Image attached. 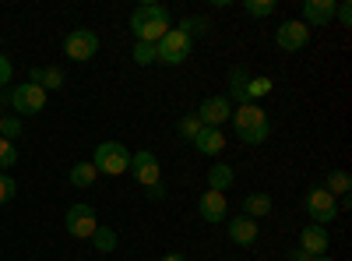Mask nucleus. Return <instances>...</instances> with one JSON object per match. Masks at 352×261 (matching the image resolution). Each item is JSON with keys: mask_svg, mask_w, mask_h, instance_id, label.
Listing matches in <instances>:
<instances>
[{"mask_svg": "<svg viewBox=\"0 0 352 261\" xmlns=\"http://www.w3.org/2000/svg\"><path fill=\"white\" fill-rule=\"evenodd\" d=\"M169 28H173V14L166 4H155V0H144L131 14V32L138 43H159Z\"/></svg>", "mask_w": 352, "mask_h": 261, "instance_id": "obj_1", "label": "nucleus"}, {"mask_svg": "<svg viewBox=\"0 0 352 261\" xmlns=\"http://www.w3.org/2000/svg\"><path fill=\"white\" fill-rule=\"evenodd\" d=\"M232 131H236V138L247 141V145H264L272 138V121L257 103H247L240 109H232Z\"/></svg>", "mask_w": 352, "mask_h": 261, "instance_id": "obj_2", "label": "nucleus"}, {"mask_svg": "<svg viewBox=\"0 0 352 261\" xmlns=\"http://www.w3.org/2000/svg\"><path fill=\"white\" fill-rule=\"evenodd\" d=\"M92 166L96 173H106V177H120V173L131 169V152H127V145L120 141H102L96 156H92Z\"/></svg>", "mask_w": 352, "mask_h": 261, "instance_id": "obj_3", "label": "nucleus"}, {"mask_svg": "<svg viewBox=\"0 0 352 261\" xmlns=\"http://www.w3.org/2000/svg\"><path fill=\"white\" fill-rule=\"evenodd\" d=\"M190 46H194V39H190V36H184L180 28H169V32L155 43V61H162V64L176 67V64L190 61Z\"/></svg>", "mask_w": 352, "mask_h": 261, "instance_id": "obj_4", "label": "nucleus"}, {"mask_svg": "<svg viewBox=\"0 0 352 261\" xmlns=\"http://www.w3.org/2000/svg\"><path fill=\"white\" fill-rule=\"evenodd\" d=\"M11 106H14L18 117H36V113H43V106H46V89H39V85H32V81L14 85Z\"/></svg>", "mask_w": 352, "mask_h": 261, "instance_id": "obj_5", "label": "nucleus"}, {"mask_svg": "<svg viewBox=\"0 0 352 261\" xmlns=\"http://www.w3.org/2000/svg\"><path fill=\"white\" fill-rule=\"evenodd\" d=\"M307 216L314 219V226H331L338 219V198H331L324 187H314L307 194Z\"/></svg>", "mask_w": 352, "mask_h": 261, "instance_id": "obj_6", "label": "nucleus"}, {"mask_svg": "<svg viewBox=\"0 0 352 261\" xmlns=\"http://www.w3.org/2000/svg\"><path fill=\"white\" fill-rule=\"evenodd\" d=\"M64 226H67V233H71L74 240H92L96 226H99L96 209H92V205H85V201H78V205H71V209H67Z\"/></svg>", "mask_w": 352, "mask_h": 261, "instance_id": "obj_7", "label": "nucleus"}, {"mask_svg": "<svg viewBox=\"0 0 352 261\" xmlns=\"http://www.w3.org/2000/svg\"><path fill=\"white\" fill-rule=\"evenodd\" d=\"M64 53L71 56L74 64L92 61V56L99 53V36L92 32V28H74V32L64 39Z\"/></svg>", "mask_w": 352, "mask_h": 261, "instance_id": "obj_8", "label": "nucleus"}, {"mask_svg": "<svg viewBox=\"0 0 352 261\" xmlns=\"http://www.w3.org/2000/svg\"><path fill=\"white\" fill-rule=\"evenodd\" d=\"M194 117H197L204 127H219V131H222V124L232 121V103H229V96H208V99H201V106H197Z\"/></svg>", "mask_w": 352, "mask_h": 261, "instance_id": "obj_9", "label": "nucleus"}, {"mask_svg": "<svg viewBox=\"0 0 352 261\" xmlns=\"http://www.w3.org/2000/svg\"><path fill=\"white\" fill-rule=\"evenodd\" d=\"M127 173H134V180H138L141 187H152V184L162 180V166H159L155 152H148V149H141V152L131 156V169H127Z\"/></svg>", "mask_w": 352, "mask_h": 261, "instance_id": "obj_10", "label": "nucleus"}, {"mask_svg": "<svg viewBox=\"0 0 352 261\" xmlns=\"http://www.w3.org/2000/svg\"><path fill=\"white\" fill-rule=\"evenodd\" d=\"M310 43V28L303 25V21H282L278 28H275V46L282 50V53H296V50H303Z\"/></svg>", "mask_w": 352, "mask_h": 261, "instance_id": "obj_11", "label": "nucleus"}, {"mask_svg": "<svg viewBox=\"0 0 352 261\" xmlns=\"http://www.w3.org/2000/svg\"><path fill=\"white\" fill-rule=\"evenodd\" d=\"M197 216H201L204 222H212V226H222V222L229 219L226 194H219V191H204V194L197 198Z\"/></svg>", "mask_w": 352, "mask_h": 261, "instance_id": "obj_12", "label": "nucleus"}, {"mask_svg": "<svg viewBox=\"0 0 352 261\" xmlns=\"http://www.w3.org/2000/svg\"><path fill=\"white\" fill-rule=\"evenodd\" d=\"M335 8L338 0H303V25L307 28H320L335 21Z\"/></svg>", "mask_w": 352, "mask_h": 261, "instance_id": "obj_13", "label": "nucleus"}, {"mask_svg": "<svg viewBox=\"0 0 352 261\" xmlns=\"http://www.w3.org/2000/svg\"><path fill=\"white\" fill-rule=\"evenodd\" d=\"M328 247H331V237H328L324 226H303L300 251H307L310 258H317V254H328Z\"/></svg>", "mask_w": 352, "mask_h": 261, "instance_id": "obj_14", "label": "nucleus"}, {"mask_svg": "<svg viewBox=\"0 0 352 261\" xmlns=\"http://www.w3.org/2000/svg\"><path fill=\"white\" fill-rule=\"evenodd\" d=\"M226 233L232 244H240V247H250L257 240V222L247 219V216H236V219H226Z\"/></svg>", "mask_w": 352, "mask_h": 261, "instance_id": "obj_15", "label": "nucleus"}, {"mask_svg": "<svg viewBox=\"0 0 352 261\" xmlns=\"http://www.w3.org/2000/svg\"><path fill=\"white\" fill-rule=\"evenodd\" d=\"M190 145H194L201 156H219V152L226 149V134H222L219 127H201V134H197Z\"/></svg>", "mask_w": 352, "mask_h": 261, "instance_id": "obj_16", "label": "nucleus"}, {"mask_svg": "<svg viewBox=\"0 0 352 261\" xmlns=\"http://www.w3.org/2000/svg\"><path fill=\"white\" fill-rule=\"evenodd\" d=\"M272 212V194H264V191H254V194H247L243 198V216L247 219H264V216H268Z\"/></svg>", "mask_w": 352, "mask_h": 261, "instance_id": "obj_17", "label": "nucleus"}, {"mask_svg": "<svg viewBox=\"0 0 352 261\" xmlns=\"http://www.w3.org/2000/svg\"><path fill=\"white\" fill-rule=\"evenodd\" d=\"M232 180H236V173H232V166H226V163H215V166L208 169V191L226 194V191L232 187Z\"/></svg>", "mask_w": 352, "mask_h": 261, "instance_id": "obj_18", "label": "nucleus"}, {"mask_svg": "<svg viewBox=\"0 0 352 261\" xmlns=\"http://www.w3.org/2000/svg\"><path fill=\"white\" fill-rule=\"evenodd\" d=\"M324 191L331 194V198H349V191H352V177L345 169H331L328 173V180H324Z\"/></svg>", "mask_w": 352, "mask_h": 261, "instance_id": "obj_19", "label": "nucleus"}, {"mask_svg": "<svg viewBox=\"0 0 352 261\" xmlns=\"http://www.w3.org/2000/svg\"><path fill=\"white\" fill-rule=\"evenodd\" d=\"M247 81H250V78H247V71H243V67H232V71H229V96L236 99L240 106H247V103H250V96H247Z\"/></svg>", "mask_w": 352, "mask_h": 261, "instance_id": "obj_20", "label": "nucleus"}, {"mask_svg": "<svg viewBox=\"0 0 352 261\" xmlns=\"http://www.w3.org/2000/svg\"><path fill=\"white\" fill-rule=\"evenodd\" d=\"M96 177H99V173H96V166H92V163H74V166H71V173H67V180H71L74 187H92V184H96Z\"/></svg>", "mask_w": 352, "mask_h": 261, "instance_id": "obj_21", "label": "nucleus"}, {"mask_svg": "<svg viewBox=\"0 0 352 261\" xmlns=\"http://www.w3.org/2000/svg\"><path fill=\"white\" fill-rule=\"evenodd\" d=\"M92 247L99 251V254H113L116 251V233L109 226H96V233H92Z\"/></svg>", "mask_w": 352, "mask_h": 261, "instance_id": "obj_22", "label": "nucleus"}, {"mask_svg": "<svg viewBox=\"0 0 352 261\" xmlns=\"http://www.w3.org/2000/svg\"><path fill=\"white\" fill-rule=\"evenodd\" d=\"M208 28H212V21H208V18H184V21H180V32H184V36H190V39H194V36H204Z\"/></svg>", "mask_w": 352, "mask_h": 261, "instance_id": "obj_23", "label": "nucleus"}, {"mask_svg": "<svg viewBox=\"0 0 352 261\" xmlns=\"http://www.w3.org/2000/svg\"><path fill=\"white\" fill-rule=\"evenodd\" d=\"M134 64L138 67L155 64V43H134Z\"/></svg>", "mask_w": 352, "mask_h": 261, "instance_id": "obj_24", "label": "nucleus"}, {"mask_svg": "<svg viewBox=\"0 0 352 261\" xmlns=\"http://www.w3.org/2000/svg\"><path fill=\"white\" fill-rule=\"evenodd\" d=\"M243 11H247L250 18H268V14L275 11V0H247Z\"/></svg>", "mask_w": 352, "mask_h": 261, "instance_id": "obj_25", "label": "nucleus"}, {"mask_svg": "<svg viewBox=\"0 0 352 261\" xmlns=\"http://www.w3.org/2000/svg\"><path fill=\"white\" fill-rule=\"evenodd\" d=\"M39 89H64V71L60 67H43Z\"/></svg>", "mask_w": 352, "mask_h": 261, "instance_id": "obj_26", "label": "nucleus"}, {"mask_svg": "<svg viewBox=\"0 0 352 261\" xmlns=\"http://www.w3.org/2000/svg\"><path fill=\"white\" fill-rule=\"evenodd\" d=\"M201 127H204V124H201V121L194 117V113H187V117H184L180 124H176V131H180V134H184L187 141H194V138L201 134Z\"/></svg>", "mask_w": 352, "mask_h": 261, "instance_id": "obj_27", "label": "nucleus"}, {"mask_svg": "<svg viewBox=\"0 0 352 261\" xmlns=\"http://www.w3.org/2000/svg\"><path fill=\"white\" fill-rule=\"evenodd\" d=\"M268 92H272V78L261 74V78H250L247 81V96L250 99H261V96H268Z\"/></svg>", "mask_w": 352, "mask_h": 261, "instance_id": "obj_28", "label": "nucleus"}, {"mask_svg": "<svg viewBox=\"0 0 352 261\" xmlns=\"http://www.w3.org/2000/svg\"><path fill=\"white\" fill-rule=\"evenodd\" d=\"M21 134V117H0V138L14 141Z\"/></svg>", "mask_w": 352, "mask_h": 261, "instance_id": "obj_29", "label": "nucleus"}, {"mask_svg": "<svg viewBox=\"0 0 352 261\" xmlns=\"http://www.w3.org/2000/svg\"><path fill=\"white\" fill-rule=\"evenodd\" d=\"M18 194V180L11 173H0V205H8V201Z\"/></svg>", "mask_w": 352, "mask_h": 261, "instance_id": "obj_30", "label": "nucleus"}, {"mask_svg": "<svg viewBox=\"0 0 352 261\" xmlns=\"http://www.w3.org/2000/svg\"><path fill=\"white\" fill-rule=\"evenodd\" d=\"M18 163V149H14V141H4L0 138V169H11Z\"/></svg>", "mask_w": 352, "mask_h": 261, "instance_id": "obj_31", "label": "nucleus"}, {"mask_svg": "<svg viewBox=\"0 0 352 261\" xmlns=\"http://www.w3.org/2000/svg\"><path fill=\"white\" fill-rule=\"evenodd\" d=\"M335 18H338L342 25H352V4H349V0H342V4L335 8Z\"/></svg>", "mask_w": 352, "mask_h": 261, "instance_id": "obj_32", "label": "nucleus"}, {"mask_svg": "<svg viewBox=\"0 0 352 261\" xmlns=\"http://www.w3.org/2000/svg\"><path fill=\"white\" fill-rule=\"evenodd\" d=\"M11 74H14V67H11V61L4 53H0V85H8L11 81Z\"/></svg>", "mask_w": 352, "mask_h": 261, "instance_id": "obj_33", "label": "nucleus"}, {"mask_svg": "<svg viewBox=\"0 0 352 261\" xmlns=\"http://www.w3.org/2000/svg\"><path fill=\"white\" fill-rule=\"evenodd\" d=\"M144 191H148V198H152V201H162V198H166V184H162V180H159V184H152V187H144Z\"/></svg>", "mask_w": 352, "mask_h": 261, "instance_id": "obj_34", "label": "nucleus"}, {"mask_svg": "<svg viewBox=\"0 0 352 261\" xmlns=\"http://www.w3.org/2000/svg\"><path fill=\"white\" fill-rule=\"evenodd\" d=\"M289 261H310V254L307 251H292V258Z\"/></svg>", "mask_w": 352, "mask_h": 261, "instance_id": "obj_35", "label": "nucleus"}, {"mask_svg": "<svg viewBox=\"0 0 352 261\" xmlns=\"http://www.w3.org/2000/svg\"><path fill=\"white\" fill-rule=\"evenodd\" d=\"M162 261H187V254H162Z\"/></svg>", "mask_w": 352, "mask_h": 261, "instance_id": "obj_36", "label": "nucleus"}, {"mask_svg": "<svg viewBox=\"0 0 352 261\" xmlns=\"http://www.w3.org/2000/svg\"><path fill=\"white\" fill-rule=\"evenodd\" d=\"M310 261H331L328 254H317V258H310Z\"/></svg>", "mask_w": 352, "mask_h": 261, "instance_id": "obj_37", "label": "nucleus"}, {"mask_svg": "<svg viewBox=\"0 0 352 261\" xmlns=\"http://www.w3.org/2000/svg\"><path fill=\"white\" fill-rule=\"evenodd\" d=\"M0 106H4V92H0Z\"/></svg>", "mask_w": 352, "mask_h": 261, "instance_id": "obj_38", "label": "nucleus"}]
</instances>
